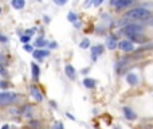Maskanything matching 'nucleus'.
Here are the masks:
<instances>
[{
	"label": "nucleus",
	"mask_w": 153,
	"mask_h": 129,
	"mask_svg": "<svg viewBox=\"0 0 153 129\" xmlns=\"http://www.w3.org/2000/svg\"><path fill=\"white\" fill-rule=\"evenodd\" d=\"M128 18L130 19H136V20H146V19L151 18V11L145 10V8H133V10H130L129 12L126 13Z\"/></svg>",
	"instance_id": "nucleus-1"
},
{
	"label": "nucleus",
	"mask_w": 153,
	"mask_h": 129,
	"mask_svg": "<svg viewBox=\"0 0 153 129\" xmlns=\"http://www.w3.org/2000/svg\"><path fill=\"white\" fill-rule=\"evenodd\" d=\"M18 100V95L15 93H0V105L11 104Z\"/></svg>",
	"instance_id": "nucleus-2"
},
{
	"label": "nucleus",
	"mask_w": 153,
	"mask_h": 129,
	"mask_svg": "<svg viewBox=\"0 0 153 129\" xmlns=\"http://www.w3.org/2000/svg\"><path fill=\"white\" fill-rule=\"evenodd\" d=\"M141 31H143V27L138 26V24H128V26L124 27V30H122V32H125L128 37L134 35V34H141Z\"/></svg>",
	"instance_id": "nucleus-3"
},
{
	"label": "nucleus",
	"mask_w": 153,
	"mask_h": 129,
	"mask_svg": "<svg viewBox=\"0 0 153 129\" xmlns=\"http://www.w3.org/2000/svg\"><path fill=\"white\" fill-rule=\"evenodd\" d=\"M136 0H110V5L117 10H122L125 7H129L134 3Z\"/></svg>",
	"instance_id": "nucleus-4"
},
{
	"label": "nucleus",
	"mask_w": 153,
	"mask_h": 129,
	"mask_svg": "<svg viewBox=\"0 0 153 129\" xmlns=\"http://www.w3.org/2000/svg\"><path fill=\"white\" fill-rule=\"evenodd\" d=\"M117 47H120V50L126 51V53L134 50V46H133V43L130 40H121V42L117 43Z\"/></svg>",
	"instance_id": "nucleus-5"
},
{
	"label": "nucleus",
	"mask_w": 153,
	"mask_h": 129,
	"mask_svg": "<svg viewBox=\"0 0 153 129\" xmlns=\"http://www.w3.org/2000/svg\"><path fill=\"white\" fill-rule=\"evenodd\" d=\"M122 112H124L125 119L129 120V121H133V120H136V117H137L136 113L129 108V106H124V108H122Z\"/></svg>",
	"instance_id": "nucleus-6"
},
{
	"label": "nucleus",
	"mask_w": 153,
	"mask_h": 129,
	"mask_svg": "<svg viewBox=\"0 0 153 129\" xmlns=\"http://www.w3.org/2000/svg\"><path fill=\"white\" fill-rule=\"evenodd\" d=\"M34 58L35 59H38V61H42L43 58H46V57H48L50 55V53L48 51H46V50H36V51H34Z\"/></svg>",
	"instance_id": "nucleus-7"
},
{
	"label": "nucleus",
	"mask_w": 153,
	"mask_h": 129,
	"mask_svg": "<svg viewBox=\"0 0 153 129\" xmlns=\"http://www.w3.org/2000/svg\"><path fill=\"white\" fill-rule=\"evenodd\" d=\"M102 53H103V47H102V46H94V47H91L93 61H95V59H97Z\"/></svg>",
	"instance_id": "nucleus-8"
},
{
	"label": "nucleus",
	"mask_w": 153,
	"mask_h": 129,
	"mask_svg": "<svg viewBox=\"0 0 153 129\" xmlns=\"http://www.w3.org/2000/svg\"><path fill=\"white\" fill-rule=\"evenodd\" d=\"M126 81H128V84L132 85V86H134V85H137V84H138V78H137V75H136V74H133V73L128 74V75H126Z\"/></svg>",
	"instance_id": "nucleus-9"
},
{
	"label": "nucleus",
	"mask_w": 153,
	"mask_h": 129,
	"mask_svg": "<svg viewBox=\"0 0 153 129\" xmlns=\"http://www.w3.org/2000/svg\"><path fill=\"white\" fill-rule=\"evenodd\" d=\"M65 71H66V75L69 77V78H71V79L75 78V70H74V67H73L71 65H66Z\"/></svg>",
	"instance_id": "nucleus-10"
},
{
	"label": "nucleus",
	"mask_w": 153,
	"mask_h": 129,
	"mask_svg": "<svg viewBox=\"0 0 153 129\" xmlns=\"http://www.w3.org/2000/svg\"><path fill=\"white\" fill-rule=\"evenodd\" d=\"M31 94L34 95V98L38 101V102H40V101L43 100V97H42V94H40V92L36 89V87H31Z\"/></svg>",
	"instance_id": "nucleus-11"
},
{
	"label": "nucleus",
	"mask_w": 153,
	"mask_h": 129,
	"mask_svg": "<svg viewBox=\"0 0 153 129\" xmlns=\"http://www.w3.org/2000/svg\"><path fill=\"white\" fill-rule=\"evenodd\" d=\"M106 43H108V48H109V50H114V48L117 47V43H118V42H117L113 37H110V38H108Z\"/></svg>",
	"instance_id": "nucleus-12"
},
{
	"label": "nucleus",
	"mask_w": 153,
	"mask_h": 129,
	"mask_svg": "<svg viewBox=\"0 0 153 129\" xmlns=\"http://www.w3.org/2000/svg\"><path fill=\"white\" fill-rule=\"evenodd\" d=\"M11 4H12V7L16 8V10H22V8L24 7V0H12Z\"/></svg>",
	"instance_id": "nucleus-13"
},
{
	"label": "nucleus",
	"mask_w": 153,
	"mask_h": 129,
	"mask_svg": "<svg viewBox=\"0 0 153 129\" xmlns=\"http://www.w3.org/2000/svg\"><path fill=\"white\" fill-rule=\"evenodd\" d=\"M129 38L133 40V42H138V43H141V42H144V40H145V38H144L141 34H134V35H130Z\"/></svg>",
	"instance_id": "nucleus-14"
},
{
	"label": "nucleus",
	"mask_w": 153,
	"mask_h": 129,
	"mask_svg": "<svg viewBox=\"0 0 153 129\" xmlns=\"http://www.w3.org/2000/svg\"><path fill=\"white\" fill-rule=\"evenodd\" d=\"M67 19H69L71 23H74L75 26H76V22H78V16H76L74 12H71V11H70V12L67 13Z\"/></svg>",
	"instance_id": "nucleus-15"
},
{
	"label": "nucleus",
	"mask_w": 153,
	"mask_h": 129,
	"mask_svg": "<svg viewBox=\"0 0 153 129\" xmlns=\"http://www.w3.org/2000/svg\"><path fill=\"white\" fill-rule=\"evenodd\" d=\"M31 69H32V77H34L35 79L39 77V73H40V70H39V67H38V65H35V63H32L31 66Z\"/></svg>",
	"instance_id": "nucleus-16"
},
{
	"label": "nucleus",
	"mask_w": 153,
	"mask_h": 129,
	"mask_svg": "<svg viewBox=\"0 0 153 129\" xmlns=\"http://www.w3.org/2000/svg\"><path fill=\"white\" fill-rule=\"evenodd\" d=\"M83 85L87 87V89H91V87L95 86V81H93V79H90V78H86L83 81Z\"/></svg>",
	"instance_id": "nucleus-17"
},
{
	"label": "nucleus",
	"mask_w": 153,
	"mask_h": 129,
	"mask_svg": "<svg viewBox=\"0 0 153 129\" xmlns=\"http://www.w3.org/2000/svg\"><path fill=\"white\" fill-rule=\"evenodd\" d=\"M47 45V42H46L45 39H42V38H40V39H36V42H35V46H36V47H43V46H46Z\"/></svg>",
	"instance_id": "nucleus-18"
},
{
	"label": "nucleus",
	"mask_w": 153,
	"mask_h": 129,
	"mask_svg": "<svg viewBox=\"0 0 153 129\" xmlns=\"http://www.w3.org/2000/svg\"><path fill=\"white\" fill-rule=\"evenodd\" d=\"M90 46V40L89 39H83L81 43H79V47L81 48H87Z\"/></svg>",
	"instance_id": "nucleus-19"
},
{
	"label": "nucleus",
	"mask_w": 153,
	"mask_h": 129,
	"mask_svg": "<svg viewBox=\"0 0 153 129\" xmlns=\"http://www.w3.org/2000/svg\"><path fill=\"white\" fill-rule=\"evenodd\" d=\"M54 3H55L56 5H65L67 3V0H54Z\"/></svg>",
	"instance_id": "nucleus-20"
},
{
	"label": "nucleus",
	"mask_w": 153,
	"mask_h": 129,
	"mask_svg": "<svg viewBox=\"0 0 153 129\" xmlns=\"http://www.w3.org/2000/svg\"><path fill=\"white\" fill-rule=\"evenodd\" d=\"M24 50L26 51H30V53H32V47L30 45H24Z\"/></svg>",
	"instance_id": "nucleus-21"
},
{
	"label": "nucleus",
	"mask_w": 153,
	"mask_h": 129,
	"mask_svg": "<svg viewBox=\"0 0 153 129\" xmlns=\"http://www.w3.org/2000/svg\"><path fill=\"white\" fill-rule=\"evenodd\" d=\"M28 40H30V37H27V35H26V37H22V42H23V43H27Z\"/></svg>",
	"instance_id": "nucleus-22"
},
{
	"label": "nucleus",
	"mask_w": 153,
	"mask_h": 129,
	"mask_svg": "<svg viewBox=\"0 0 153 129\" xmlns=\"http://www.w3.org/2000/svg\"><path fill=\"white\" fill-rule=\"evenodd\" d=\"M102 1H103V0H94V1H93V3H94V5H100Z\"/></svg>",
	"instance_id": "nucleus-23"
},
{
	"label": "nucleus",
	"mask_w": 153,
	"mask_h": 129,
	"mask_svg": "<svg viewBox=\"0 0 153 129\" xmlns=\"http://www.w3.org/2000/svg\"><path fill=\"white\" fill-rule=\"evenodd\" d=\"M67 117H69V119H70V120H73V121H75V119H74V116H73V114L67 113Z\"/></svg>",
	"instance_id": "nucleus-24"
},
{
	"label": "nucleus",
	"mask_w": 153,
	"mask_h": 129,
	"mask_svg": "<svg viewBox=\"0 0 153 129\" xmlns=\"http://www.w3.org/2000/svg\"><path fill=\"white\" fill-rule=\"evenodd\" d=\"M55 129H62V124H61V122H58V124H55Z\"/></svg>",
	"instance_id": "nucleus-25"
},
{
	"label": "nucleus",
	"mask_w": 153,
	"mask_h": 129,
	"mask_svg": "<svg viewBox=\"0 0 153 129\" xmlns=\"http://www.w3.org/2000/svg\"><path fill=\"white\" fill-rule=\"evenodd\" d=\"M0 40H1V42H7V38L3 37V35H0Z\"/></svg>",
	"instance_id": "nucleus-26"
},
{
	"label": "nucleus",
	"mask_w": 153,
	"mask_h": 129,
	"mask_svg": "<svg viewBox=\"0 0 153 129\" xmlns=\"http://www.w3.org/2000/svg\"><path fill=\"white\" fill-rule=\"evenodd\" d=\"M90 3H93V0H87V1L85 3V5H86V7H89V5H90Z\"/></svg>",
	"instance_id": "nucleus-27"
},
{
	"label": "nucleus",
	"mask_w": 153,
	"mask_h": 129,
	"mask_svg": "<svg viewBox=\"0 0 153 129\" xmlns=\"http://www.w3.org/2000/svg\"><path fill=\"white\" fill-rule=\"evenodd\" d=\"M0 73H4V67H3L1 63H0Z\"/></svg>",
	"instance_id": "nucleus-28"
},
{
	"label": "nucleus",
	"mask_w": 153,
	"mask_h": 129,
	"mask_svg": "<svg viewBox=\"0 0 153 129\" xmlns=\"http://www.w3.org/2000/svg\"><path fill=\"white\" fill-rule=\"evenodd\" d=\"M4 57H3V55H0V63H1V62H4Z\"/></svg>",
	"instance_id": "nucleus-29"
},
{
	"label": "nucleus",
	"mask_w": 153,
	"mask_h": 129,
	"mask_svg": "<svg viewBox=\"0 0 153 129\" xmlns=\"http://www.w3.org/2000/svg\"><path fill=\"white\" fill-rule=\"evenodd\" d=\"M1 129H8V125H4V127H3Z\"/></svg>",
	"instance_id": "nucleus-30"
},
{
	"label": "nucleus",
	"mask_w": 153,
	"mask_h": 129,
	"mask_svg": "<svg viewBox=\"0 0 153 129\" xmlns=\"http://www.w3.org/2000/svg\"><path fill=\"white\" fill-rule=\"evenodd\" d=\"M0 87H1V82H0Z\"/></svg>",
	"instance_id": "nucleus-31"
},
{
	"label": "nucleus",
	"mask_w": 153,
	"mask_h": 129,
	"mask_svg": "<svg viewBox=\"0 0 153 129\" xmlns=\"http://www.w3.org/2000/svg\"><path fill=\"white\" fill-rule=\"evenodd\" d=\"M0 11H1V10H0Z\"/></svg>",
	"instance_id": "nucleus-32"
}]
</instances>
